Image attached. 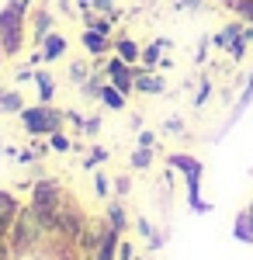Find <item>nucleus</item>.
<instances>
[{
  "label": "nucleus",
  "mask_w": 253,
  "mask_h": 260,
  "mask_svg": "<svg viewBox=\"0 0 253 260\" xmlns=\"http://www.w3.org/2000/svg\"><path fill=\"white\" fill-rule=\"evenodd\" d=\"M49 243H52V236L42 229V222L35 219V212H31L28 201H24L21 212L14 215V222H11V233H7V246H11V253H14L18 260H24V257H45Z\"/></svg>",
  "instance_id": "1"
},
{
  "label": "nucleus",
  "mask_w": 253,
  "mask_h": 260,
  "mask_svg": "<svg viewBox=\"0 0 253 260\" xmlns=\"http://www.w3.org/2000/svg\"><path fill=\"white\" fill-rule=\"evenodd\" d=\"M66 187L59 184L56 177H39L31 180V187H28V208L35 212V219L42 222V229L49 233V236H56L59 233V212H62V205H66Z\"/></svg>",
  "instance_id": "2"
},
{
  "label": "nucleus",
  "mask_w": 253,
  "mask_h": 260,
  "mask_svg": "<svg viewBox=\"0 0 253 260\" xmlns=\"http://www.w3.org/2000/svg\"><path fill=\"white\" fill-rule=\"evenodd\" d=\"M18 121H21V128H24L28 139H49L52 132L66 128V115L56 104H24Z\"/></svg>",
  "instance_id": "3"
},
{
  "label": "nucleus",
  "mask_w": 253,
  "mask_h": 260,
  "mask_svg": "<svg viewBox=\"0 0 253 260\" xmlns=\"http://www.w3.org/2000/svg\"><path fill=\"white\" fill-rule=\"evenodd\" d=\"M24 42H31L28 39V14L4 4L0 7V52H4V59H18L24 52Z\"/></svg>",
  "instance_id": "4"
},
{
  "label": "nucleus",
  "mask_w": 253,
  "mask_h": 260,
  "mask_svg": "<svg viewBox=\"0 0 253 260\" xmlns=\"http://www.w3.org/2000/svg\"><path fill=\"white\" fill-rule=\"evenodd\" d=\"M87 225H90V215H87V212H83V205L70 194V198H66V205H62V212H59V233H56V236L77 246L80 236L87 233Z\"/></svg>",
  "instance_id": "5"
},
{
  "label": "nucleus",
  "mask_w": 253,
  "mask_h": 260,
  "mask_svg": "<svg viewBox=\"0 0 253 260\" xmlns=\"http://www.w3.org/2000/svg\"><path fill=\"white\" fill-rule=\"evenodd\" d=\"M250 104H253V66H250V73H246V80H243V87H239V94H236V101H233V108H229V115H226V121H222V128L215 132L212 142H222V139H226L236 125L243 121V115L250 111Z\"/></svg>",
  "instance_id": "6"
},
{
  "label": "nucleus",
  "mask_w": 253,
  "mask_h": 260,
  "mask_svg": "<svg viewBox=\"0 0 253 260\" xmlns=\"http://www.w3.org/2000/svg\"><path fill=\"white\" fill-rule=\"evenodd\" d=\"M104 73H108V83H111V87H118L121 94H129V98L136 94V66H129L121 56H115V52H111V56L104 59Z\"/></svg>",
  "instance_id": "7"
},
{
  "label": "nucleus",
  "mask_w": 253,
  "mask_h": 260,
  "mask_svg": "<svg viewBox=\"0 0 253 260\" xmlns=\"http://www.w3.org/2000/svg\"><path fill=\"white\" fill-rule=\"evenodd\" d=\"M49 31H56V14H52L49 4H35L31 14H28V39H31V45L39 49Z\"/></svg>",
  "instance_id": "8"
},
{
  "label": "nucleus",
  "mask_w": 253,
  "mask_h": 260,
  "mask_svg": "<svg viewBox=\"0 0 253 260\" xmlns=\"http://www.w3.org/2000/svg\"><path fill=\"white\" fill-rule=\"evenodd\" d=\"M170 83L163 77V70H146V66H136V94H146V98H160L167 94Z\"/></svg>",
  "instance_id": "9"
},
{
  "label": "nucleus",
  "mask_w": 253,
  "mask_h": 260,
  "mask_svg": "<svg viewBox=\"0 0 253 260\" xmlns=\"http://www.w3.org/2000/svg\"><path fill=\"white\" fill-rule=\"evenodd\" d=\"M80 45H83V52H87L90 59H98V56H111L115 39H111V35H101V31H90V28H83V31H80Z\"/></svg>",
  "instance_id": "10"
},
{
  "label": "nucleus",
  "mask_w": 253,
  "mask_h": 260,
  "mask_svg": "<svg viewBox=\"0 0 253 260\" xmlns=\"http://www.w3.org/2000/svg\"><path fill=\"white\" fill-rule=\"evenodd\" d=\"M104 222L115 229V233H129L132 229V219H129V212H125V198H108L104 201Z\"/></svg>",
  "instance_id": "11"
},
{
  "label": "nucleus",
  "mask_w": 253,
  "mask_h": 260,
  "mask_svg": "<svg viewBox=\"0 0 253 260\" xmlns=\"http://www.w3.org/2000/svg\"><path fill=\"white\" fill-rule=\"evenodd\" d=\"M163 163H167V167H174L180 177H191V174H205V163L198 160V156H191V153H167V156H163Z\"/></svg>",
  "instance_id": "12"
},
{
  "label": "nucleus",
  "mask_w": 253,
  "mask_h": 260,
  "mask_svg": "<svg viewBox=\"0 0 253 260\" xmlns=\"http://www.w3.org/2000/svg\"><path fill=\"white\" fill-rule=\"evenodd\" d=\"M39 49H42V59L52 66V62H59L62 56H66L70 42H66V35H62V31H49V35H45V42H42Z\"/></svg>",
  "instance_id": "13"
},
{
  "label": "nucleus",
  "mask_w": 253,
  "mask_h": 260,
  "mask_svg": "<svg viewBox=\"0 0 253 260\" xmlns=\"http://www.w3.org/2000/svg\"><path fill=\"white\" fill-rule=\"evenodd\" d=\"M243 28H246V24H243L239 18L226 21V24H222L218 31H212V49H215V52H229V45L236 42V35H239Z\"/></svg>",
  "instance_id": "14"
},
{
  "label": "nucleus",
  "mask_w": 253,
  "mask_h": 260,
  "mask_svg": "<svg viewBox=\"0 0 253 260\" xmlns=\"http://www.w3.org/2000/svg\"><path fill=\"white\" fill-rule=\"evenodd\" d=\"M111 52L121 56L129 66H139V59H142V45H139L132 35H125V31H118V35H115V49H111Z\"/></svg>",
  "instance_id": "15"
},
{
  "label": "nucleus",
  "mask_w": 253,
  "mask_h": 260,
  "mask_svg": "<svg viewBox=\"0 0 253 260\" xmlns=\"http://www.w3.org/2000/svg\"><path fill=\"white\" fill-rule=\"evenodd\" d=\"M118 243H121V233H115L111 225H104L101 243H98V250H94L90 260H118Z\"/></svg>",
  "instance_id": "16"
},
{
  "label": "nucleus",
  "mask_w": 253,
  "mask_h": 260,
  "mask_svg": "<svg viewBox=\"0 0 253 260\" xmlns=\"http://www.w3.org/2000/svg\"><path fill=\"white\" fill-rule=\"evenodd\" d=\"M167 49H174V42H170V39H153L149 45H142V59H139V66H146V70H160V59H163Z\"/></svg>",
  "instance_id": "17"
},
{
  "label": "nucleus",
  "mask_w": 253,
  "mask_h": 260,
  "mask_svg": "<svg viewBox=\"0 0 253 260\" xmlns=\"http://www.w3.org/2000/svg\"><path fill=\"white\" fill-rule=\"evenodd\" d=\"M35 90H39V104H52L56 101V90H59V83L56 77L49 73V70H35Z\"/></svg>",
  "instance_id": "18"
},
{
  "label": "nucleus",
  "mask_w": 253,
  "mask_h": 260,
  "mask_svg": "<svg viewBox=\"0 0 253 260\" xmlns=\"http://www.w3.org/2000/svg\"><path fill=\"white\" fill-rule=\"evenodd\" d=\"M24 111V98L18 87H0V115H21Z\"/></svg>",
  "instance_id": "19"
},
{
  "label": "nucleus",
  "mask_w": 253,
  "mask_h": 260,
  "mask_svg": "<svg viewBox=\"0 0 253 260\" xmlns=\"http://www.w3.org/2000/svg\"><path fill=\"white\" fill-rule=\"evenodd\" d=\"M233 240L236 243H246V246L253 243V219H250V212H246V208H239V212H236V219H233Z\"/></svg>",
  "instance_id": "20"
},
{
  "label": "nucleus",
  "mask_w": 253,
  "mask_h": 260,
  "mask_svg": "<svg viewBox=\"0 0 253 260\" xmlns=\"http://www.w3.org/2000/svg\"><path fill=\"white\" fill-rule=\"evenodd\" d=\"M101 108H104V111H125V108H129V94H121L118 87L104 83V90H101Z\"/></svg>",
  "instance_id": "21"
},
{
  "label": "nucleus",
  "mask_w": 253,
  "mask_h": 260,
  "mask_svg": "<svg viewBox=\"0 0 253 260\" xmlns=\"http://www.w3.org/2000/svg\"><path fill=\"white\" fill-rule=\"evenodd\" d=\"M218 4H222L233 18H239L243 24H250V28H253V0H218Z\"/></svg>",
  "instance_id": "22"
},
{
  "label": "nucleus",
  "mask_w": 253,
  "mask_h": 260,
  "mask_svg": "<svg viewBox=\"0 0 253 260\" xmlns=\"http://www.w3.org/2000/svg\"><path fill=\"white\" fill-rule=\"evenodd\" d=\"M215 94V83H212V77H198V83H195V94H191V108L195 111H201L205 104H208V98Z\"/></svg>",
  "instance_id": "23"
},
{
  "label": "nucleus",
  "mask_w": 253,
  "mask_h": 260,
  "mask_svg": "<svg viewBox=\"0 0 253 260\" xmlns=\"http://www.w3.org/2000/svg\"><path fill=\"white\" fill-rule=\"evenodd\" d=\"M94 73V66H90V59H73L70 66H66V77H70V83L73 87H80V83H87V77Z\"/></svg>",
  "instance_id": "24"
},
{
  "label": "nucleus",
  "mask_w": 253,
  "mask_h": 260,
  "mask_svg": "<svg viewBox=\"0 0 253 260\" xmlns=\"http://www.w3.org/2000/svg\"><path fill=\"white\" fill-rule=\"evenodd\" d=\"M156 160V149H146V146H136L132 149V156H129V167L136 170V174H142V170H149Z\"/></svg>",
  "instance_id": "25"
},
{
  "label": "nucleus",
  "mask_w": 253,
  "mask_h": 260,
  "mask_svg": "<svg viewBox=\"0 0 253 260\" xmlns=\"http://www.w3.org/2000/svg\"><path fill=\"white\" fill-rule=\"evenodd\" d=\"M111 160V149H104V146H90L87 149V156L80 160V170H98L101 163Z\"/></svg>",
  "instance_id": "26"
},
{
  "label": "nucleus",
  "mask_w": 253,
  "mask_h": 260,
  "mask_svg": "<svg viewBox=\"0 0 253 260\" xmlns=\"http://www.w3.org/2000/svg\"><path fill=\"white\" fill-rule=\"evenodd\" d=\"M21 205H24V201H21L18 194H14V191L0 187V215H11V219H14V215L21 212Z\"/></svg>",
  "instance_id": "27"
},
{
  "label": "nucleus",
  "mask_w": 253,
  "mask_h": 260,
  "mask_svg": "<svg viewBox=\"0 0 253 260\" xmlns=\"http://www.w3.org/2000/svg\"><path fill=\"white\" fill-rule=\"evenodd\" d=\"M94 194H98L101 201L115 198V184H111V177H108L104 170H94Z\"/></svg>",
  "instance_id": "28"
},
{
  "label": "nucleus",
  "mask_w": 253,
  "mask_h": 260,
  "mask_svg": "<svg viewBox=\"0 0 253 260\" xmlns=\"http://www.w3.org/2000/svg\"><path fill=\"white\" fill-rule=\"evenodd\" d=\"M49 149L52 153H73V139L66 136V128H59V132L49 136Z\"/></svg>",
  "instance_id": "29"
},
{
  "label": "nucleus",
  "mask_w": 253,
  "mask_h": 260,
  "mask_svg": "<svg viewBox=\"0 0 253 260\" xmlns=\"http://www.w3.org/2000/svg\"><path fill=\"white\" fill-rule=\"evenodd\" d=\"M160 132H163V136H187V125H184L180 115H170V118H163Z\"/></svg>",
  "instance_id": "30"
},
{
  "label": "nucleus",
  "mask_w": 253,
  "mask_h": 260,
  "mask_svg": "<svg viewBox=\"0 0 253 260\" xmlns=\"http://www.w3.org/2000/svg\"><path fill=\"white\" fill-rule=\"evenodd\" d=\"M62 115H66V125L77 132V136H83V125H87V115L83 111H77V108H62Z\"/></svg>",
  "instance_id": "31"
},
{
  "label": "nucleus",
  "mask_w": 253,
  "mask_h": 260,
  "mask_svg": "<svg viewBox=\"0 0 253 260\" xmlns=\"http://www.w3.org/2000/svg\"><path fill=\"white\" fill-rule=\"evenodd\" d=\"M132 229H136V233H139V236H142L146 243H149V240L156 236V225H153L149 219H146V215H136V219H132Z\"/></svg>",
  "instance_id": "32"
},
{
  "label": "nucleus",
  "mask_w": 253,
  "mask_h": 260,
  "mask_svg": "<svg viewBox=\"0 0 253 260\" xmlns=\"http://www.w3.org/2000/svg\"><path fill=\"white\" fill-rule=\"evenodd\" d=\"M136 146H146V149H160V136L153 128H139L136 132Z\"/></svg>",
  "instance_id": "33"
},
{
  "label": "nucleus",
  "mask_w": 253,
  "mask_h": 260,
  "mask_svg": "<svg viewBox=\"0 0 253 260\" xmlns=\"http://www.w3.org/2000/svg\"><path fill=\"white\" fill-rule=\"evenodd\" d=\"M167 240H170V229L163 225V229H156V236H153V240L146 243V250H149V253H160V250L167 246Z\"/></svg>",
  "instance_id": "34"
},
{
  "label": "nucleus",
  "mask_w": 253,
  "mask_h": 260,
  "mask_svg": "<svg viewBox=\"0 0 253 260\" xmlns=\"http://www.w3.org/2000/svg\"><path fill=\"white\" fill-rule=\"evenodd\" d=\"M111 184H115V198H129L132 194V177L129 174H118Z\"/></svg>",
  "instance_id": "35"
},
{
  "label": "nucleus",
  "mask_w": 253,
  "mask_h": 260,
  "mask_svg": "<svg viewBox=\"0 0 253 260\" xmlns=\"http://www.w3.org/2000/svg\"><path fill=\"white\" fill-rule=\"evenodd\" d=\"M39 160H42V156L35 153V146H31V142H28L24 149H18V163H21V167H35Z\"/></svg>",
  "instance_id": "36"
},
{
  "label": "nucleus",
  "mask_w": 253,
  "mask_h": 260,
  "mask_svg": "<svg viewBox=\"0 0 253 260\" xmlns=\"http://www.w3.org/2000/svg\"><path fill=\"white\" fill-rule=\"evenodd\" d=\"M208 49H212V35H205V39L198 42V52H195L198 66H205V62H208Z\"/></svg>",
  "instance_id": "37"
},
{
  "label": "nucleus",
  "mask_w": 253,
  "mask_h": 260,
  "mask_svg": "<svg viewBox=\"0 0 253 260\" xmlns=\"http://www.w3.org/2000/svg\"><path fill=\"white\" fill-rule=\"evenodd\" d=\"M136 257V243L129 240V236H121V243H118V260H132Z\"/></svg>",
  "instance_id": "38"
},
{
  "label": "nucleus",
  "mask_w": 253,
  "mask_h": 260,
  "mask_svg": "<svg viewBox=\"0 0 253 260\" xmlns=\"http://www.w3.org/2000/svg\"><path fill=\"white\" fill-rule=\"evenodd\" d=\"M98 132H101V115H87L83 136H87V139H98Z\"/></svg>",
  "instance_id": "39"
},
{
  "label": "nucleus",
  "mask_w": 253,
  "mask_h": 260,
  "mask_svg": "<svg viewBox=\"0 0 253 260\" xmlns=\"http://www.w3.org/2000/svg\"><path fill=\"white\" fill-rule=\"evenodd\" d=\"M31 80H35V66H28V62H24V66H18L14 83H31Z\"/></svg>",
  "instance_id": "40"
},
{
  "label": "nucleus",
  "mask_w": 253,
  "mask_h": 260,
  "mask_svg": "<svg viewBox=\"0 0 253 260\" xmlns=\"http://www.w3.org/2000/svg\"><path fill=\"white\" fill-rule=\"evenodd\" d=\"M94 11H98V14H115L118 0H94Z\"/></svg>",
  "instance_id": "41"
},
{
  "label": "nucleus",
  "mask_w": 253,
  "mask_h": 260,
  "mask_svg": "<svg viewBox=\"0 0 253 260\" xmlns=\"http://www.w3.org/2000/svg\"><path fill=\"white\" fill-rule=\"evenodd\" d=\"M177 11H201L205 7V0H174Z\"/></svg>",
  "instance_id": "42"
},
{
  "label": "nucleus",
  "mask_w": 253,
  "mask_h": 260,
  "mask_svg": "<svg viewBox=\"0 0 253 260\" xmlns=\"http://www.w3.org/2000/svg\"><path fill=\"white\" fill-rule=\"evenodd\" d=\"M4 4L18 7V11H24V14H31V7H35V0H4Z\"/></svg>",
  "instance_id": "43"
},
{
  "label": "nucleus",
  "mask_w": 253,
  "mask_h": 260,
  "mask_svg": "<svg viewBox=\"0 0 253 260\" xmlns=\"http://www.w3.org/2000/svg\"><path fill=\"white\" fill-rule=\"evenodd\" d=\"M24 62H28V66H42V62H45V59H42V49H31Z\"/></svg>",
  "instance_id": "44"
},
{
  "label": "nucleus",
  "mask_w": 253,
  "mask_h": 260,
  "mask_svg": "<svg viewBox=\"0 0 253 260\" xmlns=\"http://www.w3.org/2000/svg\"><path fill=\"white\" fill-rule=\"evenodd\" d=\"M11 215H0V240H7V233H11Z\"/></svg>",
  "instance_id": "45"
},
{
  "label": "nucleus",
  "mask_w": 253,
  "mask_h": 260,
  "mask_svg": "<svg viewBox=\"0 0 253 260\" xmlns=\"http://www.w3.org/2000/svg\"><path fill=\"white\" fill-rule=\"evenodd\" d=\"M0 260H18L14 253H11V246H7V240H0Z\"/></svg>",
  "instance_id": "46"
},
{
  "label": "nucleus",
  "mask_w": 253,
  "mask_h": 260,
  "mask_svg": "<svg viewBox=\"0 0 253 260\" xmlns=\"http://www.w3.org/2000/svg\"><path fill=\"white\" fill-rule=\"evenodd\" d=\"M77 11L80 14H90L94 11V0H77Z\"/></svg>",
  "instance_id": "47"
},
{
  "label": "nucleus",
  "mask_w": 253,
  "mask_h": 260,
  "mask_svg": "<svg viewBox=\"0 0 253 260\" xmlns=\"http://www.w3.org/2000/svg\"><path fill=\"white\" fill-rule=\"evenodd\" d=\"M246 212H250V219H253V198H250V205H246Z\"/></svg>",
  "instance_id": "48"
},
{
  "label": "nucleus",
  "mask_w": 253,
  "mask_h": 260,
  "mask_svg": "<svg viewBox=\"0 0 253 260\" xmlns=\"http://www.w3.org/2000/svg\"><path fill=\"white\" fill-rule=\"evenodd\" d=\"M132 260H146V257H139V253H136V257H132Z\"/></svg>",
  "instance_id": "49"
},
{
  "label": "nucleus",
  "mask_w": 253,
  "mask_h": 260,
  "mask_svg": "<svg viewBox=\"0 0 253 260\" xmlns=\"http://www.w3.org/2000/svg\"><path fill=\"white\" fill-rule=\"evenodd\" d=\"M0 66H4V52H0Z\"/></svg>",
  "instance_id": "50"
},
{
  "label": "nucleus",
  "mask_w": 253,
  "mask_h": 260,
  "mask_svg": "<svg viewBox=\"0 0 253 260\" xmlns=\"http://www.w3.org/2000/svg\"><path fill=\"white\" fill-rule=\"evenodd\" d=\"M80 260H87V257H80Z\"/></svg>",
  "instance_id": "51"
}]
</instances>
